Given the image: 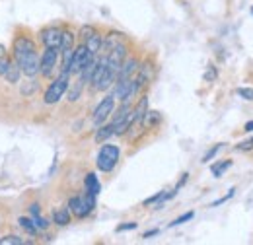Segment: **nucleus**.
Here are the masks:
<instances>
[{"instance_id": "f257e3e1", "label": "nucleus", "mask_w": 253, "mask_h": 245, "mask_svg": "<svg viewBox=\"0 0 253 245\" xmlns=\"http://www.w3.org/2000/svg\"><path fill=\"white\" fill-rule=\"evenodd\" d=\"M14 61L18 64L20 72L33 78L39 72V55L35 43L28 37H18L14 41Z\"/></svg>"}, {"instance_id": "f03ea898", "label": "nucleus", "mask_w": 253, "mask_h": 245, "mask_svg": "<svg viewBox=\"0 0 253 245\" xmlns=\"http://www.w3.org/2000/svg\"><path fill=\"white\" fill-rule=\"evenodd\" d=\"M115 80H117V72L105 62V57H103L101 61H97L94 76H92V80H90L92 86H94V90L103 92V90H107Z\"/></svg>"}, {"instance_id": "7ed1b4c3", "label": "nucleus", "mask_w": 253, "mask_h": 245, "mask_svg": "<svg viewBox=\"0 0 253 245\" xmlns=\"http://www.w3.org/2000/svg\"><path fill=\"white\" fill-rule=\"evenodd\" d=\"M94 206H95V195H90V193H86L84 197H72L68 201V210L76 216V218L88 216L94 210Z\"/></svg>"}, {"instance_id": "20e7f679", "label": "nucleus", "mask_w": 253, "mask_h": 245, "mask_svg": "<svg viewBox=\"0 0 253 245\" xmlns=\"http://www.w3.org/2000/svg\"><path fill=\"white\" fill-rule=\"evenodd\" d=\"M68 84H70V72H61V76L49 86V90L45 92V103L47 105H53L57 103L61 97L64 95V92L68 90Z\"/></svg>"}, {"instance_id": "39448f33", "label": "nucleus", "mask_w": 253, "mask_h": 245, "mask_svg": "<svg viewBox=\"0 0 253 245\" xmlns=\"http://www.w3.org/2000/svg\"><path fill=\"white\" fill-rule=\"evenodd\" d=\"M117 162H119V148L117 146H113V144H105V146H101V150L97 154V169H101V171H111L115 165H117Z\"/></svg>"}, {"instance_id": "423d86ee", "label": "nucleus", "mask_w": 253, "mask_h": 245, "mask_svg": "<svg viewBox=\"0 0 253 245\" xmlns=\"http://www.w3.org/2000/svg\"><path fill=\"white\" fill-rule=\"evenodd\" d=\"M94 61V55L88 51V47L82 43L80 47L74 49L72 53V61H70V74H80L84 66H88L90 62Z\"/></svg>"}, {"instance_id": "0eeeda50", "label": "nucleus", "mask_w": 253, "mask_h": 245, "mask_svg": "<svg viewBox=\"0 0 253 245\" xmlns=\"http://www.w3.org/2000/svg\"><path fill=\"white\" fill-rule=\"evenodd\" d=\"M57 61H59V49L47 47V51H45V53L41 55V59H39V72L49 78V76L53 74L55 66H57Z\"/></svg>"}, {"instance_id": "6e6552de", "label": "nucleus", "mask_w": 253, "mask_h": 245, "mask_svg": "<svg viewBox=\"0 0 253 245\" xmlns=\"http://www.w3.org/2000/svg\"><path fill=\"white\" fill-rule=\"evenodd\" d=\"M113 107H115V99H113V95L103 97L101 103L95 107V111H94V117H92L94 124L99 126V124H103V121H107V117L113 113Z\"/></svg>"}, {"instance_id": "1a4fd4ad", "label": "nucleus", "mask_w": 253, "mask_h": 245, "mask_svg": "<svg viewBox=\"0 0 253 245\" xmlns=\"http://www.w3.org/2000/svg\"><path fill=\"white\" fill-rule=\"evenodd\" d=\"M41 41H43L45 47L59 49L61 41H63V31L59 30V28H47V30L41 31Z\"/></svg>"}, {"instance_id": "9d476101", "label": "nucleus", "mask_w": 253, "mask_h": 245, "mask_svg": "<svg viewBox=\"0 0 253 245\" xmlns=\"http://www.w3.org/2000/svg\"><path fill=\"white\" fill-rule=\"evenodd\" d=\"M154 78V66H152V62H144L142 66H138V76L134 78V82H136V86H138V90H142L150 80Z\"/></svg>"}, {"instance_id": "9b49d317", "label": "nucleus", "mask_w": 253, "mask_h": 245, "mask_svg": "<svg viewBox=\"0 0 253 245\" xmlns=\"http://www.w3.org/2000/svg\"><path fill=\"white\" fill-rule=\"evenodd\" d=\"M138 66L140 64H138L136 59H125L121 68H119V72H117V80H130L138 72Z\"/></svg>"}, {"instance_id": "f8f14e48", "label": "nucleus", "mask_w": 253, "mask_h": 245, "mask_svg": "<svg viewBox=\"0 0 253 245\" xmlns=\"http://www.w3.org/2000/svg\"><path fill=\"white\" fill-rule=\"evenodd\" d=\"M160 122H162V115H160L158 111H148V109H146V113L140 119L142 128H154V126H158Z\"/></svg>"}, {"instance_id": "ddd939ff", "label": "nucleus", "mask_w": 253, "mask_h": 245, "mask_svg": "<svg viewBox=\"0 0 253 245\" xmlns=\"http://www.w3.org/2000/svg\"><path fill=\"white\" fill-rule=\"evenodd\" d=\"M132 86V78L130 80H117V86H115V92H113V99H125L128 90Z\"/></svg>"}, {"instance_id": "4468645a", "label": "nucleus", "mask_w": 253, "mask_h": 245, "mask_svg": "<svg viewBox=\"0 0 253 245\" xmlns=\"http://www.w3.org/2000/svg\"><path fill=\"white\" fill-rule=\"evenodd\" d=\"M113 134H115L113 124H99V128H97V132H95V142L101 144V142H105L107 138H111Z\"/></svg>"}, {"instance_id": "2eb2a0df", "label": "nucleus", "mask_w": 253, "mask_h": 245, "mask_svg": "<svg viewBox=\"0 0 253 245\" xmlns=\"http://www.w3.org/2000/svg\"><path fill=\"white\" fill-rule=\"evenodd\" d=\"M101 41H103V37H101L99 33H94L90 39H86V41H84V45L88 47V51L95 57V55L101 51Z\"/></svg>"}, {"instance_id": "dca6fc26", "label": "nucleus", "mask_w": 253, "mask_h": 245, "mask_svg": "<svg viewBox=\"0 0 253 245\" xmlns=\"http://www.w3.org/2000/svg\"><path fill=\"white\" fill-rule=\"evenodd\" d=\"M84 185H86V193H90V195H97V193L101 191V185H99V181H97L95 173H88Z\"/></svg>"}, {"instance_id": "f3484780", "label": "nucleus", "mask_w": 253, "mask_h": 245, "mask_svg": "<svg viewBox=\"0 0 253 245\" xmlns=\"http://www.w3.org/2000/svg\"><path fill=\"white\" fill-rule=\"evenodd\" d=\"M53 222L57 226H66L70 222V210L68 208H61V210H55L53 212Z\"/></svg>"}, {"instance_id": "a211bd4d", "label": "nucleus", "mask_w": 253, "mask_h": 245, "mask_svg": "<svg viewBox=\"0 0 253 245\" xmlns=\"http://www.w3.org/2000/svg\"><path fill=\"white\" fill-rule=\"evenodd\" d=\"M4 78H6L10 84H16V82H18V78H20V68H18V64L10 62V66H8V68H6V72H4Z\"/></svg>"}, {"instance_id": "6ab92c4d", "label": "nucleus", "mask_w": 253, "mask_h": 245, "mask_svg": "<svg viewBox=\"0 0 253 245\" xmlns=\"http://www.w3.org/2000/svg\"><path fill=\"white\" fill-rule=\"evenodd\" d=\"M18 224H20V228L24 230V232H28L30 236H35L37 234V228H35V224H33V220H30V218H20L18 220Z\"/></svg>"}, {"instance_id": "aec40b11", "label": "nucleus", "mask_w": 253, "mask_h": 245, "mask_svg": "<svg viewBox=\"0 0 253 245\" xmlns=\"http://www.w3.org/2000/svg\"><path fill=\"white\" fill-rule=\"evenodd\" d=\"M230 165H232V160H224V162H218V163H214L211 169H212L214 177H222V175H224V171H226Z\"/></svg>"}, {"instance_id": "412c9836", "label": "nucleus", "mask_w": 253, "mask_h": 245, "mask_svg": "<svg viewBox=\"0 0 253 245\" xmlns=\"http://www.w3.org/2000/svg\"><path fill=\"white\" fill-rule=\"evenodd\" d=\"M10 57H8V53H6V49L0 45V76H4V72H6V68L10 66Z\"/></svg>"}, {"instance_id": "4be33fe9", "label": "nucleus", "mask_w": 253, "mask_h": 245, "mask_svg": "<svg viewBox=\"0 0 253 245\" xmlns=\"http://www.w3.org/2000/svg\"><path fill=\"white\" fill-rule=\"evenodd\" d=\"M82 88H84V82H82V78L76 82V86H72V90L68 93V99L70 101H76L78 97H80V92H82Z\"/></svg>"}, {"instance_id": "5701e85b", "label": "nucleus", "mask_w": 253, "mask_h": 245, "mask_svg": "<svg viewBox=\"0 0 253 245\" xmlns=\"http://www.w3.org/2000/svg\"><path fill=\"white\" fill-rule=\"evenodd\" d=\"M22 244H24V240H20L18 236H6V238L0 240V245H22Z\"/></svg>"}, {"instance_id": "b1692460", "label": "nucleus", "mask_w": 253, "mask_h": 245, "mask_svg": "<svg viewBox=\"0 0 253 245\" xmlns=\"http://www.w3.org/2000/svg\"><path fill=\"white\" fill-rule=\"evenodd\" d=\"M33 224H35L37 230H47V228H49V222H47L45 218H41V214L33 216Z\"/></svg>"}, {"instance_id": "393cba45", "label": "nucleus", "mask_w": 253, "mask_h": 245, "mask_svg": "<svg viewBox=\"0 0 253 245\" xmlns=\"http://www.w3.org/2000/svg\"><path fill=\"white\" fill-rule=\"evenodd\" d=\"M94 33H97V31H95L92 26H84V28L80 30V37H82V41H86V39H90Z\"/></svg>"}, {"instance_id": "a878e982", "label": "nucleus", "mask_w": 253, "mask_h": 245, "mask_svg": "<svg viewBox=\"0 0 253 245\" xmlns=\"http://www.w3.org/2000/svg\"><path fill=\"white\" fill-rule=\"evenodd\" d=\"M236 150H240V152H246V150H253V138H248V140H242L238 146H236Z\"/></svg>"}, {"instance_id": "bb28decb", "label": "nucleus", "mask_w": 253, "mask_h": 245, "mask_svg": "<svg viewBox=\"0 0 253 245\" xmlns=\"http://www.w3.org/2000/svg\"><path fill=\"white\" fill-rule=\"evenodd\" d=\"M216 76H218V72H216V68L211 64V66L207 68V72H205V80H207V82H212V80H216Z\"/></svg>"}, {"instance_id": "cd10ccee", "label": "nucleus", "mask_w": 253, "mask_h": 245, "mask_svg": "<svg viewBox=\"0 0 253 245\" xmlns=\"http://www.w3.org/2000/svg\"><path fill=\"white\" fill-rule=\"evenodd\" d=\"M236 92H238V95H242L244 99H250V101H253V88H238Z\"/></svg>"}, {"instance_id": "c85d7f7f", "label": "nucleus", "mask_w": 253, "mask_h": 245, "mask_svg": "<svg viewBox=\"0 0 253 245\" xmlns=\"http://www.w3.org/2000/svg\"><path fill=\"white\" fill-rule=\"evenodd\" d=\"M222 148V144H216V146H214V148H211V150H209V152L205 154V158H203V162H211V160H212V158H214V156H216V152H218V150H220Z\"/></svg>"}, {"instance_id": "c756f323", "label": "nucleus", "mask_w": 253, "mask_h": 245, "mask_svg": "<svg viewBox=\"0 0 253 245\" xmlns=\"http://www.w3.org/2000/svg\"><path fill=\"white\" fill-rule=\"evenodd\" d=\"M191 218H193V212H187V214L179 216V218H177V220H173V222H171V224H169V226H171V228H173V226H179V224H185V222H187V220H191Z\"/></svg>"}, {"instance_id": "7c9ffc66", "label": "nucleus", "mask_w": 253, "mask_h": 245, "mask_svg": "<svg viewBox=\"0 0 253 245\" xmlns=\"http://www.w3.org/2000/svg\"><path fill=\"white\" fill-rule=\"evenodd\" d=\"M234 191H236V189H230V193H228L226 197H222V199H218V201H216V203H212L211 206H218V204H222V203H226V201H228L230 197H234Z\"/></svg>"}, {"instance_id": "2f4dec72", "label": "nucleus", "mask_w": 253, "mask_h": 245, "mask_svg": "<svg viewBox=\"0 0 253 245\" xmlns=\"http://www.w3.org/2000/svg\"><path fill=\"white\" fill-rule=\"evenodd\" d=\"M136 228V222H130V224H121L117 226V232H126V230H134Z\"/></svg>"}, {"instance_id": "473e14b6", "label": "nucleus", "mask_w": 253, "mask_h": 245, "mask_svg": "<svg viewBox=\"0 0 253 245\" xmlns=\"http://www.w3.org/2000/svg\"><path fill=\"white\" fill-rule=\"evenodd\" d=\"M156 234H158V230H150V232H146L142 238H144V240H148V238H152V236H156Z\"/></svg>"}, {"instance_id": "72a5a7b5", "label": "nucleus", "mask_w": 253, "mask_h": 245, "mask_svg": "<svg viewBox=\"0 0 253 245\" xmlns=\"http://www.w3.org/2000/svg\"><path fill=\"white\" fill-rule=\"evenodd\" d=\"M244 130H246V132H253V121L246 122V126H244Z\"/></svg>"}, {"instance_id": "f704fd0d", "label": "nucleus", "mask_w": 253, "mask_h": 245, "mask_svg": "<svg viewBox=\"0 0 253 245\" xmlns=\"http://www.w3.org/2000/svg\"><path fill=\"white\" fill-rule=\"evenodd\" d=\"M252 14H253V8H252Z\"/></svg>"}]
</instances>
